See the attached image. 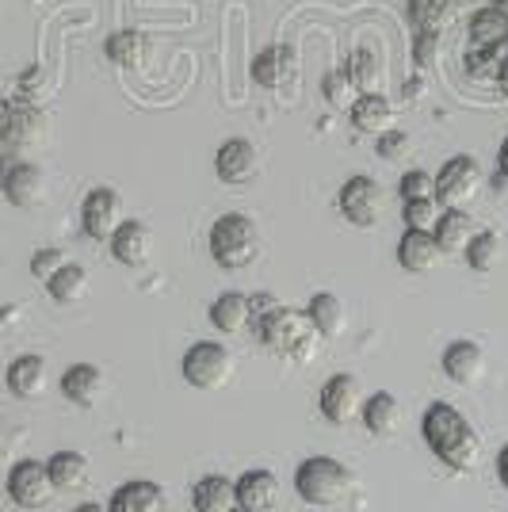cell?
Here are the masks:
<instances>
[{
    "label": "cell",
    "mask_w": 508,
    "mask_h": 512,
    "mask_svg": "<svg viewBox=\"0 0 508 512\" xmlns=\"http://www.w3.org/2000/svg\"><path fill=\"white\" fill-rule=\"evenodd\" d=\"M421 436L428 451L447 463L451 470H474L478 467V455H482V440L474 425L466 421L463 413L447 402H432L421 417Z\"/></svg>",
    "instance_id": "1"
},
{
    "label": "cell",
    "mask_w": 508,
    "mask_h": 512,
    "mask_svg": "<svg viewBox=\"0 0 508 512\" xmlns=\"http://www.w3.org/2000/svg\"><path fill=\"white\" fill-rule=\"evenodd\" d=\"M256 341L264 344L268 352L287 356V360H310L318 352V329L314 321L306 318V310H291V306H272L260 318H253Z\"/></svg>",
    "instance_id": "2"
},
{
    "label": "cell",
    "mask_w": 508,
    "mask_h": 512,
    "mask_svg": "<svg viewBox=\"0 0 508 512\" xmlns=\"http://www.w3.org/2000/svg\"><path fill=\"white\" fill-rule=\"evenodd\" d=\"M295 493L306 505L333 509V505H344L356 493V474L333 455H310L295 470Z\"/></svg>",
    "instance_id": "3"
},
{
    "label": "cell",
    "mask_w": 508,
    "mask_h": 512,
    "mask_svg": "<svg viewBox=\"0 0 508 512\" xmlns=\"http://www.w3.org/2000/svg\"><path fill=\"white\" fill-rule=\"evenodd\" d=\"M207 245H211V256L218 268L245 272V268H253L256 256H260V230H256V222L249 214L230 211L222 214V218H214Z\"/></svg>",
    "instance_id": "4"
},
{
    "label": "cell",
    "mask_w": 508,
    "mask_h": 512,
    "mask_svg": "<svg viewBox=\"0 0 508 512\" xmlns=\"http://www.w3.org/2000/svg\"><path fill=\"white\" fill-rule=\"evenodd\" d=\"M43 134H46V115L39 111L35 100H23V96L0 100V146L27 150V146L43 142Z\"/></svg>",
    "instance_id": "5"
},
{
    "label": "cell",
    "mask_w": 508,
    "mask_h": 512,
    "mask_svg": "<svg viewBox=\"0 0 508 512\" xmlns=\"http://www.w3.org/2000/svg\"><path fill=\"white\" fill-rule=\"evenodd\" d=\"M180 371H184V379H188L195 390H222L233 375V356H230V348H222V344L195 341L188 352H184Z\"/></svg>",
    "instance_id": "6"
},
{
    "label": "cell",
    "mask_w": 508,
    "mask_h": 512,
    "mask_svg": "<svg viewBox=\"0 0 508 512\" xmlns=\"http://www.w3.org/2000/svg\"><path fill=\"white\" fill-rule=\"evenodd\" d=\"M482 188V165L470 153L447 157L436 172V203L440 207H466Z\"/></svg>",
    "instance_id": "7"
},
{
    "label": "cell",
    "mask_w": 508,
    "mask_h": 512,
    "mask_svg": "<svg viewBox=\"0 0 508 512\" xmlns=\"http://www.w3.org/2000/svg\"><path fill=\"white\" fill-rule=\"evenodd\" d=\"M337 203H340V214L352 226L371 230V226H379L382 211H386V188H382L375 176H352V180H344Z\"/></svg>",
    "instance_id": "8"
},
{
    "label": "cell",
    "mask_w": 508,
    "mask_h": 512,
    "mask_svg": "<svg viewBox=\"0 0 508 512\" xmlns=\"http://www.w3.org/2000/svg\"><path fill=\"white\" fill-rule=\"evenodd\" d=\"M58 486L50 482V470L39 459H23L8 470V497L20 505V509H46L54 501Z\"/></svg>",
    "instance_id": "9"
},
{
    "label": "cell",
    "mask_w": 508,
    "mask_h": 512,
    "mask_svg": "<svg viewBox=\"0 0 508 512\" xmlns=\"http://www.w3.org/2000/svg\"><path fill=\"white\" fill-rule=\"evenodd\" d=\"M318 406L329 425H352L363 409V383L352 371H340L333 379H325Z\"/></svg>",
    "instance_id": "10"
},
{
    "label": "cell",
    "mask_w": 508,
    "mask_h": 512,
    "mask_svg": "<svg viewBox=\"0 0 508 512\" xmlns=\"http://www.w3.org/2000/svg\"><path fill=\"white\" fill-rule=\"evenodd\" d=\"M123 195L115 188H92L81 203V230L92 241H111V234L123 226Z\"/></svg>",
    "instance_id": "11"
},
{
    "label": "cell",
    "mask_w": 508,
    "mask_h": 512,
    "mask_svg": "<svg viewBox=\"0 0 508 512\" xmlns=\"http://www.w3.org/2000/svg\"><path fill=\"white\" fill-rule=\"evenodd\" d=\"M0 192H4V199H8L12 207H20V211L39 207L46 199L43 165H35V161H12L8 172L0 176Z\"/></svg>",
    "instance_id": "12"
},
{
    "label": "cell",
    "mask_w": 508,
    "mask_h": 512,
    "mask_svg": "<svg viewBox=\"0 0 508 512\" xmlns=\"http://www.w3.org/2000/svg\"><path fill=\"white\" fill-rule=\"evenodd\" d=\"M214 172L222 184H249L260 172V150H256L249 138H226L218 153H214Z\"/></svg>",
    "instance_id": "13"
},
{
    "label": "cell",
    "mask_w": 508,
    "mask_h": 512,
    "mask_svg": "<svg viewBox=\"0 0 508 512\" xmlns=\"http://www.w3.org/2000/svg\"><path fill=\"white\" fill-rule=\"evenodd\" d=\"M249 77H253V85L279 92L298 77V54L291 46H264L249 65Z\"/></svg>",
    "instance_id": "14"
},
{
    "label": "cell",
    "mask_w": 508,
    "mask_h": 512,
    "mask_svg": "<svg viewBox=\"0 0 508 512\" xmlns=\"http://www.w3.org/2000/svg\"><path fill=\"white\" fill-rule=\"evenodd\" d=\"M107 245H111V256L119 264L142 268V264H149V256H153V230H149L146 222H138V218H123V226L111 234Z\"/></svg>",
    "instance_id": "15"
},
{
    "label": "cell",
    "mask_w": 508,
    "mask_h": 512,
    "mask_svg": "<svg viewBox=\"0 0 508 512\" xmlns=\"http://www.w3.org/2000/svg\"><path fill=\"white\" fill-rule=\"evenodd\" d=\"M444 371L451 383L459 386H478L486 375V348L478 341H451L444 348Z\"/></svg>",
    "instance_id": "16"
},
{
    "label": "cell",
    "mask_w": 508,
    "mask_h": 512,
    "mask_svg": "<svg viewBox=\"0 0 508 512\" xmlns=\"http://www.w3.org/2000/svg\"><path fill=\"white\" fill-rule=\"evenodd\" d=\"M62 394L65 402H73L81 409L100 406V398L107 394V375L96 363H73L62 375Z\"/></svg>",
    "instance_id": "17"
},
{
    "label": "cell",
    "mask_w": 508,
    "mask_h": 512,
    "mask_svg": "<svg viewBox=\"0 0 508 512\" xmlns=\"http://www.w3.org/2000/svg\"><path fill=\"white\" fill-rule=\"evenodd\" d=\"M444 260V249L432 230H405L402 241H398V264L405 272L421 276V272H436Z\"/></svg>",
    "instance_id": "18"
},
{
    "label": "cell",
    "mask_w": 508,
    "mask_h": 512,
    "mask_svg": "<svg viewBox=\"0 0 508 512\" xmlns=\"http://www.w3.org/2000/svg\"><path fill=\"white\" fill-rule=\"evenodd\" d=\"M237 509L245 512H272L279 505V478L272 470H245L237 482Z\"/></svg>",
    "instance_id": "19"
},
{
    "label": "cell",
    "mask_w": 508,
    "mask_h": 512,
    "mask_svg": "<svg viewBox=\"0 0 508 512\" xmlns=\"http://www.w3.org/2000/svg\"><path fill=\"white\" fill-rule=\"evenodd\" d=\"M165 505H169V497L157 482L134 478V482H123L119 490L111 493L107 512H165Z\"/></svg>",
    "instance_id": "20"
},
{
    "label": "cell",
    "mask_w": 508,
    "mask_h": 512,
    "mask_svg": "<svg viewBox=\"0 0 508 512\" xmlns=\"http://www.w3.org/2000/svg\"><path fill=\"white\" fill-rule=\"evenodd\" d=\"M104 54L111 65H119V69H146L149 58H153V43H149L142 31H115V35H107L104 39Z\"/></svg>",
    "instance_id": "21"
},
{
    "label": "cell",
    "mask_w": 508,
    "mask_h": 512,
    "mask_svg": "<svg viewBox=\"0 0 508 512\" xmlns=\"http://www.w3.org/2000/svg\"><path fill=\"white\" fill-rule=\"evenodd\" d=\"M348 115H352V127L363 134H375V138L394 130V104L382 92H360L348 107Z\"/></svg>",
    "instance_id": "22"
},
{
    "label": "cell",
    "mask_w": 508,
    "mask_h": 512,
    "mask_svg": "<svg viewBox=\"0 0 508 512\" xmlns=\"http://www.w3.org/2000/svg\"><path fill=\"white\" fill-rule=\"evenodd\" d=\"M432 234H436L444 253H463L470 245V237L478 234V222L466 214V207H444L436 226H432Z\"/></svg>",
    "instance_id": "23"
},
{
    "label": "cell",
    "mask_w": 508,
    "mask_h": 512,
    "mask_svg": "<svg viewBox=\"0 0 508 512\" xmlns=\"http://www.w3.org/2000/svg\"><path fill=\"white\" fill-rule=\"evenodd\" d=\"M360 417H363V425H367V432H371V436L386 440V436H394V432H398V425H402V402H398L394 394L379 390V394L363 398Z\"/></svg>",
    "instance_id": "24"
},
{
    "label": "cell",
    "mask_w": 508,
    "mask_h": 512,
    "mask_svg": "<svg viewBox=\"0 0 508 512\" xmlns=\"http://www.w3.org/2000/svg\"><path fill=\"white\" fill-rule=\"evenodd\" d=\"M466 31H470V46H486V50H501V54H505L508 12L486 4V8H478V12L470 16V27H466Z\"/></svg>",
    "instance_id": "25"
},
{
    "label": "cell",
    "mask_w": 508,
    "mask_h": 512,
    "mask_svg": "<svg viewBox=\"0 0 508 512\" xmlns=\"http://www.w3.org/2000/svg\"><path fill=\"white\" fill-rule=\"evenodd\" d=\"M4 379H8V390H12L16 398L31 402V398H39L46 390V360L43 356H20V360L8 363Z\"/></svg>",
    "instance_id": "26"
},
{
    "label": "cell",
    "mask_w": 508,
    "mask_h": 512,
    "mask_svg": "<svg viewBox=\"0 0 508 512\" xmlns=\"http://www.w3.org/2000/svg\"><path fill=\"white\" fill-rule=\"evenodd\" d=\"M306 318L314 321L321 341H337L340 333H344V325H348L344 302L337 295H329V291H321V295H314V299L306 302Z\"/></svg>",
    "instance_id": "27"
},
{
    "label": "cell",
    "mask_w": 508,
    "mask_h": 512,
    "mask_svg": "<svg viewBox=\"0 0 508 512\" xmlns=\"http://www.w3.org/2000/svg\"><path fill=\"white\" fill-rule=\"evenodd\" d=\"M253 321V310H249V295H241V291H226V295H218L211 302V325L218 333H241L245 325Z\"/></svg>",
    "instance_id": "28"
},
{
    "label": "cell",
    "mask_w": 508,
    "mask_h": 512,
    "mask_svg": "<svg viewBox=\"0 0 508 512\" xmlns=\"http://www.w3.org/2000/svg\"><path fill=\"white\" fill-rule=\"evenodd\" d=\"M191 505H195V512H233L237 509V490H233L230 478L207 474L203 482H195Z\"/></svg>",
    "instance_id": "29"
},
{
    "label": "cell",
    "mask_w": 508,
    "mask_h": 512,
    "mask_svg": "<svg viewBox=\"0 0 508 512\" xmlns=\"http://www.w3.org/2000/svg\"><path fill=\"white\" fill-rule=\"evenodd\" d=\"M46 291H50V299L58 302V306H73V302H81L88 295V272L81 264L65 260L62 268L46 279Z\"/></svg>",
    "instance_id": "30"
},
{
    "label": "cell",
    "mask_w": 508,
    "mask_h": 512,
    "mask_svg": "<svg viewBox=\"0 0 508 512\" xmlns=\"http://www.w3.org/2000/svg\"><path fill=\"white\" fill-rule=\"evenodd\" d=\"M46 470H50V482L58 490H81L88 482V459L81 451H54L46 459Z\"/></svg>",
    "instance_id": "31"
},
{
    "label": "cell",
    "mask_w": 508,
    "mask_h": 512,
    "mask_svg": "<svg viewBox=\"0 0 508 512\" xmlns=\"http://www.w3.org/2000/svg\"><path fill=\"white\" fill-rule=\"evenodd\" d=\"M344 69H348V77H352L356 92H379L382 58H379V50H375V46H356Z\"/></svg>",
    "instance_id": "32"
},
{
    "label": "cell",
    "mask_w": 508,
    "mask_h": 512,
    "mask_svg": "<svg viewBox=\"0 0 508 512\" xmlns=\"http://www.w3.org/2000/svg\"><path fill=\"white\" fill-rule=\"evenodd\" d=\"M409 20L417 31H444L455 20V0H409Z\"/></svg>",
    "instance_id": "33"
},
{
    "label": "cell",
    "mask_w": 508,
    "mask_h": 512,
    "mask_svg": "<svg viewBox=\"0 0 508 512\" xmlns=\"http://www.w3.org/2000/svg\"><path fill=\"white\" fill-rule=\"evenodd\" d=\"M463 256L474 272H493L497 260H501V237L493 234V230H478V234L470 237V245L463 249Z\"/></svg>",
    "instance_id": "34"
},
{
    "label": "cell",
    "mask_w": 508,
    "mask_h": 512,
    "mask_svg": "<svg viewBox=\"0 0 508 512\" xmlns=\"http://www.w3.org/2000/svg\"><path fill=\"white\" fill-rule=\"evenodd\" d=\"M505 54L501 50H486V46H470L466 50V58H463V69H466V77L470 81H493V73H497V62H501Z\"/></svg>",
    "instance_id": "35"
},
{
    "label": "cell",
    "mask_w": 508,
    "mask_h": 512,
    "mask_svg": "<svg viewBox=\"0 0 508 512\" xmlns=\"http://www.w3.org/2000/svg\"><path fill=\"white\" fill-rule=\"evenodd\" d=\"M321 96H325L333 107H352V100H356V85H352L348 69H329V73L321 77Z\"/></svg>",
    "instance_id": "36"
},
{
    "label": "cell",
    "mask_w": 508,
    "mask_h": 512,
    "mask_svg": "<svg viewBox=\"0 0 508 512\" xmlns=\"http://www.w3.org/2000/svg\"><path fill=\"white\" fill-rule=\"evenodd\" d=\"M440 211H444V207H440L436 199H409V203H402L405 230H432Z\"/></svg>",
    "instance_id": "37"
},
{
    "label": "cell",
    "mask_w": 508,
    "mask_h": 512,
    "mask_svg": "<svg viewBox=\"0 0 508 512\" xmlns=\"http://www.w3.org/2000/svg\"><path fill=\"white\" fill-rule=\"evenodd\" d=\"M398 195H402V203L409 199H436V176L424 169H409L402 172V180H398Z\"/></svg>",
    "instance_id": "38"
},
{
    "label": "cell",
    "mask_w": 508,
    "mask_h": 512,
    "mask_svg": "<svg viewBox=\"0 0 508 512\" xmlns=\"http://www.w3.org/2000/svg\"><path fill=\"white\" fill-rule=\"evenodd\" d=\"M440 31H417V35H413V65H417V69H432V65L440 62Z\"/></svg>",
    "instance_id": "39"
},
{
    "label": "cell",
    "mask_w": 508,
    "mask_h": 512,
    "mask_svg": "<svg viewBox=\"0 0 508 512\" xmlns=\"http://www.w3.org/2000/svg\"><path fill=\"white\" fill-rule=\"evenodd\" d=\"M409 150H413V142H409L405 130H386V134H379L382 161H402V157H409Z\"/></svg>",
    "instance_id": "40"
},
{
    "label": "cell",
    "mask_w": 508,
    "mask_h": 512,
    "mask_svg": "<svg viewBox=\"0 0 508 512\" xmlns=\"http://www.w3.org/2000/svg\"><path fill=\"white\" fill-rule=\"evenodd\" d=\"M62 264H65L62 249H39V253L31 256V276L39 279V283H46V279L54 276Z\"/></svg>",
    "instance_id": "41"
},
{
    "label": "cell",
    "mask_w": 508,
    "mask_h": 512,
    "mask_svg": "<svg viewBox=\"0 0 508 512\" xmlns=\"http://www.w3.org/2000/svg\"><path fill=\"white\" fill-rule=\"evenodd\" d=\"M424 88H428V85H424V77H421V73H413V77L402 85V96H405V100H417V96H424Z\"/></svg>",
    "instance_id": "42"
},
{
    "label": "cell",
    "mask_w": 508,
    "mask_h": 512,
    "mask_svg": "<svg viewBox=\"0 0 508 512\" xmlns=\"http://www.w3.org/2000/svg\"><path fill=\"white\" fill-rule=\"evenodd\" d=\"M272 306H279L272 295H249V310H253V318H260L264 310H272Z\"/></svg>",
    "instance_id": "43"
},
{
    "label": "cell",
    "mask_w": 508,
    "mask_h": 512,
    "mask_svg": "<svg viewBox=\"0 0 508 512\" xmlns=\"http://www.w3.org/2000/svg\"><path fill=\"white\" fill-rule=\"evenodd\" d=\"M493 81H497V88H501V92L508 96V54L501 58V62H497V73H493Z\"/></svg>",
    "instance_id": "44"
},
{
    "label": "cell",
    "mask_w": 508,
    "mask_h": 512,
    "mask_svg": "<svg viewBox=\"0 0 508 512\" xmlns=\"http://www.w3.org/2000/svg\"><path fill=\"white\" fill-rule=\"evenodd\" d=\"M497 478H501V486L508 490V444L501 448V455H497Z\"/></svg>",
    "instance_id": "45"
},
{
    "label": "cell",
    "mask_w": 508,
    "mask_h": 512,
    "mask_svg": "<svg viewBox=\"0 0 508 512\" xmlns=\"http://www.w3.org/2000/svg\"><path fill=\"white\" fill-rule=\"evenodd\" d=\"M497 169H501V176H508V138L501 142V150H497Z\"/></svg>",
    "instance_id": "46"
},
{
    "label": "cell",
    "mask_w": 508,
    "mask_h": 512,
    "mask_svg": "<svg viewBox=\"0 0 508 512\" xmlns=\"http://www.w3.org/2000/svg\"><path fill=\"white\" fill-rule=\"evenodd\" d=\"M73 512H107V505H96V501H85V505H77Z\"/></svg>",
    "instance_id": "47"
},
{
    "label": "cell",
    "mask_w": 508,
    "mask_h": 512,
    "mask_svg": "<svg viewBox=\"0 0 508 512\" xmlns=\"http://www.w3.org/2000/svg\"><path fill=\"white\" fill-rule=\"evenodd\" d=\"M493 8H501V12H508V0H493Z\"/></svg>",
    "instance_id": "48"
},
{
    "label": "cell",
    "mask_w": 508,
    "mask_h": 512,
    "mask_svg": "<svg viewBox=\"0 0 508 512\" xmlns=\"http://www.w3.org/2000/svg\"><path fill=\"white\" fill-rule=\"evenodd\" d=\"M233 512H245V509H233Z\"/></svg>",
    "instance_id": "49"
}]
</instances>
